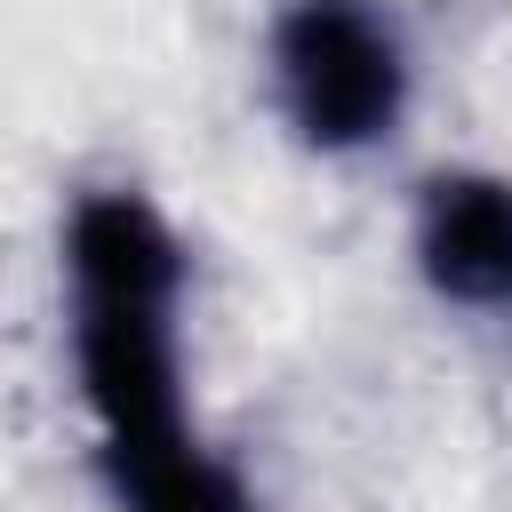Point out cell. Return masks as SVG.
Masks as SVG:
<instances>
[{
    "label": "cell",
    "instance_id": "cell-1",
    "mask_svg": "<svg viewBox=\"0 0 512 512\" xmlns=\"http://www.w3.org/2000/svg\"><path fill=\"white\" fill-rule=\"evenodd\" d=\"M72 400L88 416V472L112 512H272L256 480L208 440L192 408L184 304L192 256L152 192L88 184L56 232Z\"/></svg>",
    "mask_w": 512,
    "mask_h": 512
},
{
    "label": "cell",
    "instance_id": "cell-2",
    "mask_svg": "<svg viewBox=\"0 0 512 512\" xmlns=\"http://www.w3.org/2000/svg\"><path fill=\"white\" fill-rule=\"evenodd\" d=\"M264 96L296 152L368 160L416 112V40L384 0H280L264 24Z\"/></svg>",
    "mask_w": 512,
    "mask_h": 512
},
{
    "label": "cell",
    "instance_id": "cell-3",
    "mask_svg": "<svg viewBox=\"0 0 512 512\" xmlns=\"http://www.w3.org/2000/svg\"><path fill=\"white\" fill-rule=\"evenodd\" d=\"M408 272L440 312L512 320V168H432L408 192Z\"/></svg>",
    "mask_w": 512,
    "mask_h": 512
}]
</instances>
